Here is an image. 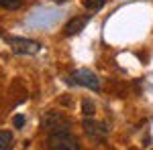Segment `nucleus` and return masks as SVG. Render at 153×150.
<instances>
[{"mask_svg": "<svg viewBox=\"0 0 153 150\" xmlns=\"http://www.w3.org/2000/svg\"><path fill=\"white\" fill-rule=\"evenodd\" d=\"M82 128H84V132H86V136L92 138V140H102V138H106V134H108V128H106L102 122H96L92 118H86Z\"/></svg>", "mask_w": 153, "mask_h": 150, "instance_id": "39448f33", "label": "nucleus"}, {"mask_svg": "<svg viewBox=\"0 0 153 150\" xmlns=\"http://www.w3.org/2000/svg\"><path fill=\"white\" fill-rule=\"evenodd\" d=\"M90 23V14H82V16H74V18H70L68 23H65V26H63V35L65 37H74L78 35L80 31H84V26Z\"/></svg>", "mask_w": 153, "mask_h": 150, "instance_id": "423d86ee", "label": "nucleus"}, {"mask_svg": "<svg viewBox=\"0 0 153 150\" xmlns=\"http://www.w3.org/2000/svg\"><path fill=\"white\" fill-rule=\"evenodd\" d=\"M68 83H71V85H82V87H88V89H92V91H98V89H100V81H98V77H96L92 71H88V69L74 71L70 77H68Z\"/></svg>", "mask_w": 153, "mask_h": 150, "instance_id": "f03ea898", "label": "nucleus"}, {"mask_svg": "<svg viewBox=\"0 0 153 150\" xmlns=\"http://www.w3.org/2000/svg\"><path fill=\"white\" fill-rule=\"evenodd\" d=\"M55 2H57V4H63V2H68V0H55Z\"/></svg>", "mask_w": 153, "mask_h": 150, "instance_id": "f8f14e48", "label": "nucleus"}, {"mask_svg": "<svg viewBox=\"0 0 153 150\" xmlns=\"http://www.w3.org/2000/svg\"><path fill=\"white\" fill-rule=\"evenodd\" d=\"M12 148V132L0 130V150H10Z\"/></svg>", "mask_w": 153, "mask_h": 150, "instance_id": "0eeeda50", "label": "nucleus"}, {"mask_svg": "<svg viewBox=\"0 0 153 150\" xmlns=\"http://www.w3.org/2000/svg\"><path fill=\"white\" fill-rule=\"evenodd\" d=\"M43 130L55 132V130H70V120L59 112H47L43 116Z\"/></svg>", "mask_w": 153, "mask_h": 150, "instance_id": "20e7f679", "label": "nucleus"}, {"mask_svg": "<svg viewBox=\"0 0 153 150\" xmlns=\"http://www.w3.org/2000/svg\"><path fill=\"white\" fill-rule=\"evenodd\" d=\"M104 2L106 0H82V4L88 8V10H98V8H102Z\"/></svg>", "mask_w": 153, "mask_h": 150, "instance_id": "1a4fd4ad", "label": "nucleus"}, {"mask_svg": "<svg viewBox=\"0 0 153 150\" xmlns=\"http://www.w3.org/2000/svg\"><path fill=\"white\" fill-rule=\"evenodd\" d=\"M47 146L51 150H80L78 140L70 130H55L49 132L47 136Z\"/></svg>", "mask_w": 153, "mask_h": 150, "instance_id": "f257e3e1", "label": "nucleus"}, {"mask_svg": "<svg viewBox=\"0 0 153 150\" xmlns=\"http://www.w3.org/2000/svg\"><path fill=\"white\" fill-rule=\"evenodd\" d=\"M8 45L12 47V53L16 55H37L41 51V45L37 41H31V39H23V37H8L6 39Z\"/></svg>", "mask_w": 153, "mask_h": 150, "instance_id": "7ed1b4c3", "label": "nucleus"}, {"mask_svg": "<svg viewBox=\"0 0 153 150\" xmlns=\"http://www.w3.org/2000/svg\"><path fill=\"white\" fill-rule=\"evenodd\" d=\"M12 124H14L16 128H23V126H25V116H14Z\"/></svg>", "mask_w": 153, "mask_h": 150, "instance_id": "9b49d317", "label": "nucleus"}, {"mask_svg": "<svg viewBox=\"0 0 153 150\" xmlns=\"http://www.w3.org/2000/svg\"><path fill=\"white\" fill-rule=\"evenodd\" d=\"M0 6L6 10H16L23 6V0H0Z\"/></svg>", "mask_w": 153, "mask_h": 150, "instance_id": "6e6552de", "label": "nucleus"}, {"mask_svg": "<svg viewBox=\"0 0 153 150\" xmlns=\"http://www.w3.org/2000/svg\"><path fill=\"white\" fill-rule=\"evenodd\" d=\"M82 112H84L86 118H92V116H94V104H92L90 100H84L82 102Z\"/></svg>", "mask_w": 153, "mask_h": 150, "instance_id": "9d476101", "label": "nucleus"}]
</instances>
